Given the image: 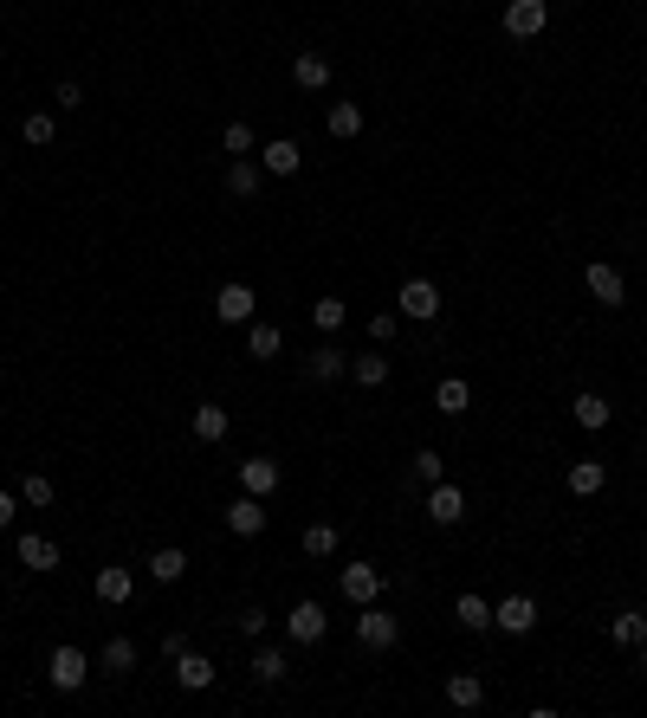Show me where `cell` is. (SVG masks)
I'll return each mask as SVG.
<instances>
[{"instance_id":"cell-1","label":"cell","mask_w":647,"mask_h":718,"mask_svg":"<svg viewBox=\"0 0 647 718\" xmlns=\"http://www.w3.org/2000/svg\"><path fill=\"white\" fill-rule=\"evenodd\" d=\"M356 641L369 647V654H389L395 641H402V621L389 609H376V602H363V615H356Z\"/></svg>"},{"instance_id":"cell-2","label":"cell","mask_w":647,"mask_h":718,"mask_svg":"<svg viewBox=\"0 0 647 718\" xmlns=\"http://www.w3.org/2000/svg\"><path fill=\"white\" fill-rule=\"evenodd\" d=\"M46 680L59 686V693H78V686L91 680V660H85V647H52V660H46Z\"/></svg>"},{"instance_id":"cell-3","label":"cell","mask_w":647,"mask_h":718,"mask_svg":"<svg viewBox=\"0 0 647 718\" xmlns=\"http://www.w3.org/2000/svg\"><path fill=\"white\" fill-rule=\"evenodd\" d=\"M583 285H589V298H596V305H609V311L628 305V279L609 266V259H589V266H583Z\"/></svg>"},{"instance_id":"cell-4","label":"cell","mask_w":647,"mask_h":718,"mask_svg":"<svg viewBox=\"0 0 647 718\" xmlns=\"http://www.w3.org/2000/svg\"><path fill=\"white\" fill-rule=\"evenodd\" d=\"M337 589L363 609V602H382V589H389V576L376 570V563H343V576H337Z\"/></svg>"},{"instance_id":"cell-5","label":"cell","mask_w":647,"mask_h":718,"mask_svg":"<svg viewBox=\"0 0 647 718\" xmlns=\"http://www.w3.org/2000/svg\"><path fill=\"white\" fill-rule=\"evenodd\" d=\"M324 628H330V615H324V602H292V615H285V634H292L298 647H318L324 641Z\"/></svg>"},{"instance_id":"cell-6","label":"cell","mask_w":647,"mask_h":718,"mask_svg":"<svg viewBox=\"0 0 647 718\" xmlns=\"http://www.w3.org/2000/svg\"><path fill=\"white\" fill-rule=\"evenodd\" d=\"M550 26V0H505V33L512 39H538Z\"/></svg>"},{"instance_id":"cell-7","label":"cell","mask_w":647,"mask_h":718,"mask_svg":"<svg viewBox=\"0 0 647 718\" xmlns=\"http://www.w3.org/2000/svg\"><path fill=\"white\" fill-rule=\"evenodd\" d=\"M395 311L415 317V324H434V317H440V285L434 279H408L402 298H395Z\"/></svg>"},{"instance_id":"cell-8","label":"cell","mask_w":647,"mask_h":718,"mask_svg":"<svg viewBox=\"0 0 647 718\" xmlns=\"http://www.w3.org/2000/svg\"><path fill=\"white\" fill-rule=\"evenodd\" d=\"M492 628H499V634H531V628H538V602H531V596L492 602Z\"/></svg>"},{"instance_id":"cell-9","label":"cell","mask_w":647,"mask_h":718,"mask_svg":"<svg viewBox=\"0 0 647 718\" xmlns=\"http://www.w3.org/2000/svg\"><path fill=\"white\" fill-rule=\"evenodd\" d=\"M220 518H227V531H233V537H259V531H266V499H253V492H240V499H233V505H227Z\"/></svg>"},{"instance_id":"cell-10","label":"cell","mask_w":647,"mask_h":718,"mask_svg":"<svg viewBox=\"0 0 647 718\" xmlns=\"http://www.w3.org/2000/svg\"><path fill=\"white\" fill-rule=\"evenodd\" d=\"M259 169H266V175H298V169H305V149H298L292 136H272V143L259 149Z\"/></svg>"},{"instance_id":"cell-11","label":"cell","mask_w":647,"mask_h":718,"mask_svg":"<svg viewBox=\"0 0 647 718\" xmlns=\"http://www.w3.org/2000/svg\"><path fill=\"white\" fill-rule=\"evenodd\" d=\"M214 311H220V324H253V285H220L214 292Z\"/></svg>"},{"instance_id":"cell-12","label":"cell","mask_w":647,"mask_h":718,"mask_svg":"<svg viewBox=\"0 0 647 718\" xmlns=\"http://www.w3.org/2000/svg\"><path fill=\"white\" fill-rule=\"evenodd\" d=\"M240 492H253V499H272V492H279V466H272L266 453L240 460Z\"/></svg>"},{"instance_id":"cell-13","label":"cell","mask_w":647,"mask_h":718,"mask_svg":"<svg viewBox=\"0 0 647 718\" xmlns=\"http://www.w3.org/2000/svg\"><path fill=\"white\" fill-rule=\"evenodd\" d=\"M13 557H20V570H59V544L39 531H26L20 544H13Z\"/></svg>"},{"instance_id":"cell-14","label":"cell","mask_w":647,"mask_h":718,"mask_svg":"<svg viewBox=\"0 0 647 718\" xmlns=\"http://www.w3.org/2000/svg\"><path fill=\"white\" fill-rule=\"evenodd\" d=\"M428 518H434V524H460V518H466V492L447 486V479L428 486Z\"/></svg>"},{"instance_id":"cell-15","label":"cell","mask_w":647,"mask_h":718,"mask_svg":"<svg viewBox=\"0 0 647 718\" xmlns=\"http://www.w3.org/2000/svg\"><path fill=\"white\" fill-rule=\"evenodd\" d=\"M305 376L311 382H337V376H350V356H343L337 343H318V350L305 356Z\"/></svg>"},{"instance_id":"cell-16","label":"cell","mask_w":647,"mask_h":718,"mask_svg":"<svg viewBox=\"0 0 647 718\" xmlns=\"http://www.w3.org/2000/svg\"><path fill=\"white\" fill-rule=\"evenodd\" d=\"M259 175H266V169H259V156H233L227 162V195L233 201H253L259 195Z\"/></svg>"},{"instance_id":"cell-17","label":"cell","mask_w":647,"mask_h":718,"mask_svg":"<svg viewBox=\"0 0 647 718\" xmlns=\"http://www.w3.org/2000/svg\"><path fill=\"white\" fill-rule=\"evenodd\" d=\"M98 602H110V609H123V602H136V576L130 570H117V563H110V570H98Z\"/></svg>"},{"instance_id":"cell-18","label":"cell","mask_w":647,"mask_h":718,"mask_svg":"<svg viewBox=\"0 0 647 718\" xmlns=\"http://www.w3.org/2000/svg\"><path fill=\"white\" fill-rule=\"evenodd\" d=\"M175 680H182V693H208V686H214V660L188 647V654L175 660Z\"/></svg>"},{"instance_id":"cell-19","label":"cell","mask_w":647,"mask_h":718,"mask_svg":"<svg viewBox=\"0 0 647 718\" xmlns=\"http://www.w3.org/2000/svg\"><path fill=\"white\" fill-rule=\"evenodd\" d=\"M292 85L298 91H324L330 85V59H324V52H298V59H292Z\"/></svg>"},{"instance_id":"cell-20","label":"cell","mask_w":647,"mask_h":718,"mask_svg":"<svg viewBox=\"0 0 647 718\" xmlns=\"http://www.w3.org/2000/svg\"><path fill=\"white\" fill-rule=\"evenodd\" d=\"M576 427H583V434H602V427L615 421V408H609V395H576Z\"/></svg>"},{"instance_id":"cell-21","label":"cell","mask_w":647,"mask_h":718,"mask_svg":"<svg viewBox=\"0 0 647 718\" xmlns=\"http://www.w3.org/2000/svg\"><path fill=\"white\" fill-rule=\"evenodd\" d=\"M447 706H460V712L486 706V680H479V673H453L447 680Z\"/></svg>"},{"instance_id":"cell-22","label":"cell","mask_w":647,"mask_h":718,"mask_svg":"<svg viewBox=\"0 0 647 718\" xmlns=\"http://www.w3.org/2000/svg\"><path fill=\"white\" fill-rule=\"evenodd\" d=\"M609 641H615V647H628V654H635V647L647 641V615H641V609H622V615L609 621Z\"/></svg>"},{"instance_id":"cell-23","label":"cell","mask_w":647,"mask_h":718,"mask_svg":"<svg viewBox=\"0 0 647 718\" xmlns=\"http://www.w3.org/2000/svg\"><path fill=\"white\" fill-rule=\"evenodd\" d=\"M602 486H609V466H602V460H576L570 466V492H576V499H596Z\"/></svg>"},{"instance_id":"cell-24","label":"cell","mask_w":647,"mask_h":718,"mask_svg":"<svg viewBox=\"0 0 647 718\" xmlns=\"http://www.w3.org/2000/svg\"><path fill=\"white\" fill-rule=\"evenodd\" d=\"M350 376L363 382V389H382V382H389V363H382V343H369L363 356H350Z\"/></svg>"},{"instance_id":"cell-25","label":"cell","mask_w":647,"mask_h":718,"mask_svg":"<svg viewBox=\"0 0 647 718\" xmlns=\"http://www.w3.org/2000/svg\"><path fill=\"white\" fill-rule=\"evenodd\" d=\"M324 130L337 136V143H350V136H363V110H356V104H330L324 110Z\"/></svg>"},{"instance_id":"cell-26","label":"cell","mask_w":647,"mask_h":718,"mask_svg":"<svg viewBox=\"0 0 647 718\" xmlns=\"http://www.w3.org/2000/svg\"><path fill=\"white\" fill-rule=\"evenodd\" d=\"M285 673H292V660H285V647H259V654H253V680H259V686H279Z\"/></svg>"},{"instance_id":"cell-27","label":"cell","mask_w":647,"mask_h":718,"mask_svg":"<svg viewBox=\"0 0 647 718\" xmlns=\"http://www.w3.org/2000/svg\"><path fill=\"white\" fill-rule=\"evenodd\" d=\"M188 427H195V440H227V427H233V421H227V408H220V402H201Z\"/></svg>"},{"instance_id":"cell-28","label":"cell","mask_w":647,"mask_h":718,"mask_svg":"<svg viewBox=\"0 0 647 718\" xmlns=\"http://www.w3.org/2000/svg\"><path fill=\"white\" fill-rule=\"evenodd\" d=\"M453 615H460V628H473V634H486V628H492V602H486V596H473V589L453 602Z\"/></svg>"},{"instance_id":"cell-29","label":"cell","mask_w":647,"mask_h":718,"mask_svg":"<svg viewBox=\"0 0 647 718\" xmlns=\"http://www.w3.org/2000/svg\"><path fill=\"white\" fill-rule=\"evenodd\" d=\"M149 576H156V583H182L188 576V550H156V557H149Z\"/></svg>"},{"instance_id":"cell-30","label":"cell","mask_w":647,"mask_h":718,"mask_svg":"<svg viewBox=\"0 0 647 718\" xmlns=\"http://www.w3.org/2000/svg\"><path fill=\"white\" fill-rule=\"evenodd\" d=\"M246 350H253V356H279L285 350V330L279 324H246Z\"/></svg>"},{"instance_id":"cell-31","label":"cell","mask_w":647,"mask_h":718,"mask_svg":"<svg viewBox=\"0 0 647 718\" xmlns=\"http://www.w3.org/2000/svg\"><path fill=\"white\" fill-rule=\"evenodd\" d=\"M466 402H473V389H466L460 376H447V382L434 389V408H440V414H466Z\"/></svg>"},{"instance_id":"cell-32","label":"cell","mask_w":647,"mask_h":718,"mask_svg":"<svg viewBox=\"0 0 647 718\" xmlns=\"http://www.w3.org/2000/svg\"><path fill=\"white\" fill-rule=\"evenodd\" d=\"M305 557H337V524H305Z\"/></svg>"},{"instance_id":"cell-33","label":"cell","mask_w":647,"mask_h":718,"mask_svg":"<svg viewBox=\"0 0 647 718\" xmlns=\"http://www.w3.org/2000/svg\"><path fill=\"white\" fill-rule=\"evenodd\" d=\"M130 667H136V641L110 634V647H104V673H130Z\"/></svg>"},{"instance_id":"cell-34","label":"cell","mask_w":647,"mask_h":718,"mask_svg":"<svg viewBox=\"0 0 647 718\" xmlns=\"http://www.w3.org/2000/svg\"><path fill=\"white\" fill-rule=\"evenodd\" d=\"M343 317H350V311H343V298H318V305H311V324H318L324 337H330V330H343Z\"/></svg>"},{"instance_id":"cell-35","label":"cell","mask_w":647,"mask_h":718,"mask_svg":"<svg viewBox=\"0 0 647 718\" xmlns=\"http://www.w3.org/2000/svg\"><path fill=\"white\" fill-rule=\"evenodd\" d=\"M20 499L33 505V512H46V505H52V479H46V473H26V479H20Z\"/></svg>"},{"instance_id":"cell-36","label":"cell","mask_w":647,"mask_h":718,"mask_svg":"<svg viewBox=\"0 0 647 718\" xmlns=\"http://www.w3.org/2000/svg\"><path fill=\"white\" fill-rule=\"evenodd\" d=\"M415 479H421V486H440V479H447V460H440L434 447H421L415 453Z\"/></svg>"},{"instance_id":"cell-37","label":"cell","mask_w":647,"mask_h":718,"mask_svg":"<svg viewBox=\"0 0 647 718\" xmlns=\"http://www.w3.org/2000/svg\"><path fill=\"white\" fill-rule=\"evenodd\" d=\"M220 149H227V156H253V130H246V123H227V130H220Z\"/></svg>"},{"instance_id":"cell-38","label":"cell","mask_w":647,"mask_h":718,"mask_svg":"<svg viewBox=\"0 0 647 718\" xmlns=\"http://www.w3.org/2000/svg\"><path fill=\"white\" fill-rule=\"evenodd\" d=\"M20 136H26L33 149H46V143H52V117H46V110H33V117L20 123Z\"/></svg>"},{"instance_id":"cell-39","label":"cell","mask_w":647,"mask_h":718,"mask_svg":"<svg viewBox=\"0 0 647 718\" xmlns=\"http://www.w3.org/2000/svg\"><path fill=\"white\" fill-rule=\"evenodd\" d=\"M395 330H402V317H395V311H376V317H369V343H395Z\"/></svg>"},{"instance_id":"cell-40","label":"cell","mask_w":647,"mask_h":718,"mask_svg":"<svg viewBox=\"0 0 647 718\" xmlns=\"http://www.w3.org/2000/svg\"><path fill=\"white\" fill-rule=\"evenodd\" d=\"M233 628H240L246 641H259V634H266V609H240V621H233Z\"/></svg>"},{"instance_id":"cell-41","label":"cell","mask_w":647,"mask_h":718,"mask_svg":"<svg viewBox=\"0 0 647 718\" xmlns=\"http://www.w3.org/2000/svg\"><path fill=\"white\" fill-rule=\"evenodd\" d=\"M188 654V634H162V660H169V667H175V660H182Z\"/></svg>"},{"instance_id":"cell-42","label":"cell","mask_w":647,"mask_h":718,"mask_svg":"<svg viewBox=\"0 0 647 718\" xmlns=\"http://www.w3.org/2000/svg\"><path fill=\"white\" fill-rule=\"evenodd\" d=\"M59 104L78 110V104H85V85H72V78H65V85H59Z\"/></svg>"},{"instance_id":"cell-43","label":"cell","mask_w":647,"mask_h":718,"mask_svg":"<svg viewBox=\"0 0 647 718\" xmlns=\"http://www.w3.org/2000/svg\"><path fill=\"white\" fill-rule=\"evenodd\" d=\"M0 524H13V492H0Z\"/></svg>"},{"instance_id":"cell-44","label":"cell","mask_w":647,"mask_h":718,"mask_svg":"<svg viewBox=\"0 0 647 718\" xmlns=\"http://www.w3.org/2000/svg\"><path fill=\"white\" fill-rule=\"evenodd\" d=\"M641 673H647V641H641Z\"/></svg>"}]
</instances>
